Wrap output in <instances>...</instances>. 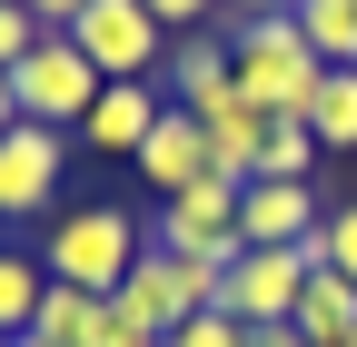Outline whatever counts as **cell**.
<instances>
[{
    "instance_id": "obj_1",
    "label": "cell",
    "mask_w": 357,
    "mask_h": 347,
    "mask_svg": "<svg viewBox=\"0 0 357 347\" xmlns=\"http://www.w3.org/2000/svg\"><path fill=\"white\" fill-rule=\"evenodd\" d=\"M318 79H328V60L307 50L298 10H278V20H229V90L258 100L268 119H307Z\"/></svg>"
},
{
    "instance_id": "obj_7",
    "label": "cell",
    "mask_w": 357,
    "mask_h": 347,
    "mask_svg": "<svg viewBox=\"0 0 357 347\" xmlns=\"http://www.w3.org/2000/svg\"><path fill=\"white\" fill-rule=\"evenodd\" d=\"M70 40L89 50L100 79H159V60H169V30L149 20V0H89L70 20Z\"/></svg>"
},
{
    "instance_id": "obj_19",
    "label": "cell",
    "mask_w": 357,
    "mask_h": 347,
    "mask_svg": "<svg viewBox=\"0 0 357 347\" xmlns=\"http://www.w3.org/2000/svg\"><path fill=\"white\" fill-rule=\"evenodd\" d=\"M318 159H328V149H318V129H307V119H278V129H268V159H258V179H307Z\"/></svg>"
},
{
    "instance_id": "obj_24",
    "label": "cell",
    "mask_w": 357,
    "mask_h": 347,
    "mask_svg": "<svg viewBox=\"0 0 357 347\" xmlns=\"http://www.w3.org/2000/svg\"><path fill=\"white\" fill-rule=\"evenodd\" d=\"M89 347H159L139 318H119V308H100V327H89Z\"/></svg>"
},
{
    "instance_id": "obj_27",
    "label": "cell",
    "mask_w": 357,
    "mask_h": 347,
    "mask_svg": "<svg viewBox=\"0 0 357 347\" xmlns=\"http://www.w3.org/2000/svg\"><path fill=\"white\" fill-rule=\"evenodd\" d=\"M248 347H307L298 327H248Z\"/></svg>"
},
{
    "instance_id": "obj_4",
    "label": "cell",
    "mask_w": 357,
    "mask_h": 347,
    "mask_svg": "<svg viewBox=\"0 0 357 347\" xmlns=\"http://www.w3.org/2000/svg\"><path fill=\"white\" fill-rule=\"evenodd\" d=\"M208 298H218V268H199V258H178V248H139V268L119 278V298L109 308L119 318H139L149 337H169V327H189V318H208Z\"/></svg>"
},
{
    "instance_id": "obj_2",
    "label": "cell",
    "mask_w": 357,
    "mask_h": 347,
    "mask_svg": "<svg viewBox=\"0 0 357 347\" xmlns=\"http://www.w3.org/2000/svg\"><path fill=\"white\" fill-rule=\"evenodd\" d=\"M40 268L60 288H89V298H119V278L139 268V219L119 199H70L50 229H40Z\"/></svg>"
},
{
    "instance_id": "obj_9",
    "label": "cell",
    "mask_w": 357,
    "mask_h": 347,
    "mask_svg": "<svg viewBox=\"0 0 357 347\" xmlns=\"http://www.w3.org/2000/svg\"><path fill=\"white\" fill-rule=\"evenodd\" d=\"M318 219H328V208H318L307 179H248V189H238V238H248V248H307Z\"/></svg>"
},
{
    "instance_id": "obj_15",
    "label": "cell",
    "mask_w": 357,
    "mask_h": 347,
    "mask_svg": "<svg viewBox=\"0 0 357 347\" xmlns=\"http://www.w3.org/2000/svg\"><path fill=\"white\" fill-rule=\"evenodd\" d=\"M40 298H50V268H40L30 248H0V337H30Z\"/></svg>"
},
{
    "instance_id": "obj_13",
    "label": "cell",
    "mask_w": 357,
    "mask_h": 347,
    "mask_svg": "<svg viewBox=\"0 0 357 347\" xmlns=\"http://www.w3.org/2000/svg\"><path fill=\"white\" fill-rule=\"evenodd\" d=\"M159 90H169V109H208L218 90H229V40L178 30V40H169V60H159Z\"/></svg>"
},
{
    "instance_id": "obj_3",
    "label": "cell",
    "mask_w": 357,
    "mask_h": 347,
    "mask_svg": "<svg viewBox=\"0 0 357 347\" xmlns=\"http://www.w3.org/2000/svg\"><path fill=\"white\" fill-rule=\"evenodd\" d=\"M318 268H328L318 238H307V248H238L229 268H218V298H208V308L238 318V327H298V288L318 278Z\"/></svg>"
},
{
    "instance_id": "obj_12",
    "label": "cell",
    "mask_w": 357,
    "mask_h": 347,
    "mask_svg": "<svg viewBox=\"0 0 357 347\" xmlns=\"http://www.w3.org/2000/svg\"><path fill=\"white\" fill-rule=\"evenodd\" d=\"M199 129H208V159H218V179H258V159H268V119L258 100H238V90H218L208 109H199Z\"/></svg>"
},
{
    "instance_id": "obj_11",
    "label": "cell",
    "mask_w": 357,
    "mask_h": 347,
    "mask_svg": "<svg viewBox=\"0 0 357 347\" xmlns=\"http://www.w3.org/2000/svg\"><path fill=\"white\" fill-rule=\"evenodd\" d=\"M139 179H149L159 199H178V189L218 179V159H208V129H199V109H159V129L139 139Z\"/></svg>"
},
{
    "instance_id": "obj_8",
    "label": "cell",
    "mask_w": 357,
    "mask_h": 347,
    "mask_svg": "<svg viewBox=\"0 0 357 347\" xmlns=\"http://www.w3.org/2000/svg\"><path fill=\"white\" fill-rule=\"evenodd\" d=\"M238 189H248V179H199V189L159 199V248L199 258V268H229V258L248 248V238H238Z\"/></svg>"
},
{
    "instance_id": "obj_14",
    "label": "cell",
    "mask_w": 357,
    "mask_h": 347,
    "mask_svg": "<svg viewBox=\"0 0 357 347\" xmlns=\"http://www.w3.org/2000/svg\"><path fill=\"white\" fill-rule=\"evenodd\" d=\"M298 337L307 347H337V337H357V288L337 278V268H318L298 288Z\"/></svg>"
},
{
    "instance_id": "obj_10",
    "label": "cell",
    "mask_w": 357,
    "mask_h": 347,
    "mask_svg": "<svg viewBox=\"0 0 357 347\" xmlns=\"http://www.w3.org/2000/svg\"><path fill=\"white\" fill-rule=\"evenodd\" d=\"M159 109H169V90H159V79H109L70 139H79V149H109V159H139V139L159 129Z\"/></svg>"
},
{
    "instance_id": "obj_30",
    "label": "cell",
    "mask_w": 357,
    "mask_h": 347,
    "mask_svg": "<svg viewBox=\"0 0 357 347\" xmlns=\"http://www.w3.org/2000/svg\"><path fill=\"white\" fill-rule=\"evenodd\" d=\"M0 347H10V337H0Z\"/></svg>"
},
{
    "instance_id": "obj_29",
    "label": "cell",
    "mask_w": 357,
    "mask_h": 347,
    "mask_svg": "<svg viewBox=\"0 0 357 347\" xmlns=\"http://www.w3.org/2000/svg\"><path fill=\"white\" fill-rule=\"evenodd\" d=\"M10 347H50V337H10Z\"/></svg>"
},
{
    "instance_id": "obj_21",
    "label": "cell",
    "mask_w": 357,
    "mask_h": 347,
    "mask_svg": "<svg viewBox=\"0 0 357 347\" xmlns=\"http://www.w3.org/2000/svg\"><path fill=\"white\" fill-rule=\"evenodd\" d=\"M40 40H50V30H40V20L20 10V0H0V70H20V60L40 50Z\"/></svg>"
},
{
    "instance_id": "obj_6",
    "label": "cell",
    "mask_w": 357,
    "mask_h": 347,
    "mask_svg": "<svg viewBox=\"0 0 357 347\" xmlns=\"http://www.w3.org/2000/svg\"><path fill=\"white\" fill-rule=\"evenodd\" d=\"M60 179H70V129H0V229L20 219H60Z\"/></svg>"
},
{
    "instance_id": "obj_17",
    "label": "cell",
    "mask_w": 357,
    "mask_h": 347,
    "mask_svg": "<svg viewBox=\"0 0 357 347\" xmlns=\"http://www.w3.org/2000/svg\"><path fill=\"white\" fill-rule=\"evenodd\" d=\"M100 308H109V298H89V288H60V278H50V298H40L30 337H50V347H89V327H100Z\"/></svg>"
},
{
    "instance_id": "obj_28",
    "label": "cell",
    "mask_w": 357,
    "mask_h": 347,
    "mask_svg": "<svg viewBox=\"0 0 357 347\" xmlns=\"http://www.w3.org/2000/svg\"><path fill=\"white\" fill-rule=\"evenodd\" d=\"M0 129H20V90H10V70H0Z\"/></svg>"
},
{
    "instance_id": "obj_16",
    "label": "cell",
    "mask_w": 357,
    "mask_h": 347,
    "mask_svg": "<svg viewBox=\"0 0 357 347\" xmlns=\"http://www.w3.org/2000/svg\"><path fill=\"white\" fill-rule=\"evenodd\" d=\"M298 30L328 70H357V0H298Z\"/></svg>"
},
{
    "instance_id": "obj_25",
    "label": "cell",
    "mask_w": 357,
    "mask_h": 347,
    "mask_svg": "<svg viewBox=\"0 0 357 347\" xmlns=\"http://www.w3.org/2000/svg\"><path fill=\"white\" fill-rule=\"evenodd\" d=\"M20 10H30V20H40V30H70V20H79V10H89V0H20Z\"/></svg>"
},
{
    "instance_id": "obj_5",
    "label": "cell",
    "mask_w": 357,
    "mask_h": 347,
    "mask_svg": "<svg viewBox=\"0 0 357 347\" xmlns=\"http://www.w3.org/2000/svg\"><path fill=\"white\" fill-rule=\"evenodd\" d=\"M10 90H20V119H40V129H79L89 100H100L109 79L89 70V50H79L70 30H50V40H40V50L10 70Z\"/></svg>"
},
{
    "instance_id": "obj_18",
    "label": "cell",
    "mask_w": 357,
    "mask_h": 347,
    "mask_svg": "<svg viewBox=\"0 0 357 347\" xmlns=\"http://www.w3.org/2000/svg\"><path fill=\"white\" fill-rule=\"evenodd\" d=\"M307 129H318V149H357V70H328V79H318Z\"/></svg>"
},
{
    "instance_id": "obj_22",
    "label": "cell",
    "mask_w": 357,
    "mask_h": 347,
    "mask_svg": "<svg viewBox=\"0 0 357 347\" xmlns=\"http://www.w3.org/2000/svg\"><path fill=\"white\" fill-rule=\"evenodd\" d=\"M159 347H248V327H238V318H218V308H208V318H189V327H169Z\"/></svg>"
},
{
    "instance_id": "obj_26",
    "label": "cell",
    "mask_w": 357,
    "mask_h": 347,
    "mask_svg": "<svg viewBox=\"0 0 357 347\" xmlns=\"http://www.w3.org/2000/svg\"><path fill=\"white\" fill-rule=\"evenodd\" d=\"M278 10H298V0H218V20H278Z\"/></svg>"
},
{
    "instance_id": "obj_20",
    "label": "cell",
    "mask_w": 357,
    "mask_h": 347,
    "mask_svg": "<svg viewBox=\"0 0 357 347\" xmlns=\"http://www.w3.org/2000/svg\"><path fill=\"white\" fill-rule=\"evenodd\" d=\"M318 258H328V268L357 288V199H337L328 219H318Z\"/></svg>"
},
{
    "instance_id": "obj_23",
    "label": "cell",
    "mask_w": 357,
    "mask_h": 347,
    "mask_svg": "<svg viewBox=\"0 0 357 347\" xmlns=\"http://www.w3.org/2000/svg\"><path fill=\"white\" fill-rule=\"evenodd\" d=\"M149 20L178 40V30H208V20H218V0H149Z\"/></svg>"
}]
</instances>
